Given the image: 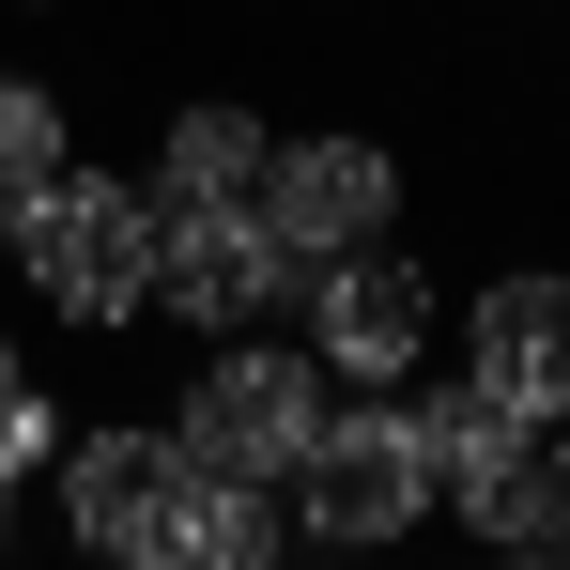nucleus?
Returning a JSON list of instances; mask_svg holds the SVG:
<instances>
[{
  "label": "nucleus",
  "mask_w": 570,
  "mask_h": 570,
  "mask_svg": "<svg viewBox=\"0 0 570 570\" xmlns=\"http://www.w3.org/2000/svg\"><path fill=\"white\" fill-rule=\"evenodd\" d=\"M0 232H16V263L31 293H62L78 324H124V308H155V200L139 186H94V170H47V186L0 200Z\"/></svg>",
  "instance_id": "obj_1"
},
{
  "label": "nucleus",
  "mask_w": 570,
  "mask_h": 570,
  "mask_svg": "<svg viewBox=\"0 0 570 570\" xmlns=\"http://www.w3.org/2000/svg\"><path fill=\"white\" fill-rule=\"evenodd\" d=\"M416 509H432V463H416L401 416H324L308 432V463H293V524L308 540L385 556V540H416Z\"/></svg>",
  "instance_id": "obj_2"
},
{
  "label": "nucleus",
  "mask_w": 570,
  "mask_h": 570,
  "mask_svg": "<svg viewBox=\"0 0 570 570\" xmlns=\"http://www.w3.org/2000/svg\"><path fill=\"white\" fill-rule=\"evenodd\" d=\"M186 493H200L186 432H78V448H62V524H78L108 570L170 556V540H186Z\"/></svg>",
  "instance_id": "obj_3"
},
{
  "label": "nucleus",
  "mask_w": 570,
  "mask_h": 570,
  "mask_svg": "<svg viewBox=\"0 0 570 570\" xmlns=\"http://www.w3.org/2000/svg\"><path fill=\"white\" fill-rule=\"evenodd\" d=\"M308 432H324L308 355H216L200 401H186V463H216V478H293V463H308Z\"/></svg>",
  "instance_id": "obj_4"
},
{
  "label": "nucleus",
  "mask_w": 570,
  "mask_h": 570,
  "mask_svg": "<svg viewBox=\"0 0 570 570\" xmlns=\"http://www.w3.org/2000/svg\"><path fill=\"white\" fill-rule=\"evenodd\" d=\"M385 200H401V170H385V139H293V155H263V232H278L293 263H340V247H371Z\"/></svg>",
  "instance_id": "obj_5"
},
{
  "label": "nucleus",
  "mask_w": 570,
  "mask_h": 570,
  "mask_svg": "<svg viewBox=\"0 0 570 570\" xmlns=\"http://www.w3.org/2000/svg\"><path fill=\"white\" fill-rule=\"evenodd\" d=\"M401 432H416V463H432V493H463V524L478 540H493V524H509V509H524V416H509V401H493V385H432V401H401Z\"/></svg>",
  "instance_id": "obj_6"
},
{
  "label": "nucleus",
  "mask_w": 570,
  "mask_h": 570,
  "mask_svg": "<svg viewBox=\"0 0 570 570\" xmlns=\"http://www.w3.org/2000/svg\"><path fill=\"white\" fill-rule=\"evenodd\" d=\"M278 293H293V247L247 216V200L155 232V308H186V324H247V308H278Z\"/></svg>",
  "instance_id": "obj_7"
},
{
  "label": "nucleus",
  "mask_w": 570,
  "mask_h": 570,
  "mask_svg": "<svg viewBox=\"0 0 570 570\" xmlns=\"http://www.w3.org/2000/svg\"><path fill=\"white\" fill-rule=\"evenodd\" d=\"M308 340H324L340 371L401 385V371H416V340H432V278H416V263H385V247H340V263L308 278Z\"/></svg>",
  "instance_id": "obj_8"
},
{
  "label": "nucleus",
  "mask_w": 570,
  "mask_h": 570,
  "mask_svg": "<svg viewBox=\"0 0 570 570\" xmlns=\"http://www.w3.org/2000/svg\"><path fill=\"white\" fill-rule=\"evenodd\" d=\"M478 385L509 416H570V278H493L478 293Z\"/></svg>",
  "instance_id": "obj_9"
},
{
  "label": "nucleus",
  "mask_w": 570,
  "mask_h": 570,
  "mask_svg": "<svg viewBox=\"0 0 570 570\" xmlns=\"http://www.w3.org/2000/svg\"><path fill=\"white\" fill-rule=\"evenodd\" d=\"M232 200H263V124L247 108H186L170 124V216H232Z\"/></svg>",
  "instance_id": "obj_10"
},
{
  "label": "nucleus",
  "mask_w": 570,
  "mask_h": 570,
  "mask_svg": "<svg viewBox=\"0 0 570 570\" xmlns=\"http://www.w3.org/2000/svg\"><path fill=\"white\" fill-rule=\"evenodd\" d=\"M170 556H186V570H278V478H216V463H200Z\"/></svg>",
  "instance_id": "obj_11"
},
{
  "label": "nucleus",
  "mask_w": 570,
  "mask_h": 570,
  "mask_svg": "<svg viewBox=\"0 0 570 570\" xmlns=\"http://www.w3.org/2000/svg\"><path fill=\"white\" fill-rule=\"evenodd\" d=\"M62 170V94H31V78H0V200L47 186Z\"/></svg>",
  "instance_id": "obj_12"
},
{
  "label": "nucleus",
  "mask_w": 570,
  "mask_h": 570,
  "mask_svg": "<svg viewBox=\"0 0 570 570\" xmlns=\"http://www.w3.org/2000/svg\"><path fill=\"white\" fill-rule=\"evenodd\" d=\"M47 448H62V416H47L31 385L0 371V493H16V478H31V463H47Z\"/></svg>",
  "instance_id": "obj_13"
},
{
  "label": "nucleus",
  "mask_w": 570,
  "mask_h": 570,
  "mask_svg": "<svg viewBox=\"0 0 570 570\" xmlns=\"http://www.w3.org/2000/svg\"><path fill=\"white\" fill-rule=\"evenodd\" d=\"M556 432H570V416H556ZM556 493H570V448H556Z\"/></svg>",
  "instance_id": "obj_14"
},
{
  "label": "nucleus",
  "mask_w": 570,
  "mask_h": 570,
  "mask_svg": "<svg viewBox=\"0 0 570 570\" xmlns=\"http://www.w3.org/2000/svg\"><path fill=\"white\" fill-rule=\"evenodd\" d=\"M139 570H186V556H139Z\"/></svg>",
  "instance_id": "obj_15"
}]
</instances>
